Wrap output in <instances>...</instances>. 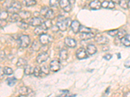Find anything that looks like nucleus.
<instances>
[{
  "label": "nucleus",
  "instance_id": "nucleus-1",
  "mask_svg": "<svg viewBox=\"0 0 130 97\" xmlns=\"http://www.w3.org/2000/svg\"><path fill=\"white\" fill-rule=\"evenodd\" d=\"M71 25V19L70 18H65L63 16H59L57 26L60 31H65L69 25Z\"/></svg>",
  "mask_w": 130,
  "mask_h": 97
},
{
  "label": "nucleus",
  "instance_id": "nucleus-2",
  "mask_svg": "<svg viewBox=\"0 0 130 97\" xmlns=\"http://www.w3.org/2000/svg\"><path fill=\"white\" fill-rule=\"evenodd\" d=\"M22 9V5L18 2H13L7 7V11L12 14L19 12Z\"/></svg>",
  "mask_w": 130,
  "mask_h": 97
},
{
  "label": "nucleus",
  "instance_id": "nucleus-3",
  "mask_svg": "<svg viewBox=\"0 0 130 97\" xmlns=\"http://www.w3.org/2000/svg\"><path fill=\"white\" fill-rule=\"evenodd\" d=\"M30 38L27 35H22L18 39V42H19L20 47L22 48H26L30 44Z\"/></svg>",
  "mask_w": 130,
  "mask_h": 97
},
{
  "label": "nucleus",
  "instance_id": "nucleus-4",
  "mask_svg": "<svg viewBox=\"0 0 130 97\" xmlns=\"http://www.w3.org/2000/svg\"><path fill=\"white\" fill-rule=\"evenodd\" d=\"M53 40V37L47 34H42L39 37V41L42 45H48L49 43H51Z\"/></svg>",
  "mask_w": 130,
  "mask_h": 97
},
{
  "label": "nucleus",
  "instance_id": "nucleus-5",
  "mask_svg": "<svg viewBox=\"0 0 130 97\" xmlns=\"http://www.w3.org/2000/svg\"><path fill=\"white\" fill-rule=\"evenodd\" d=\"M60 7L64 11L66 12H70L72 10L71 3L69 2V0H61L59 2Z\"/></svg>",
  "mask_w": 130,
  "mask_h": 97
},
{
  "label": "nucleus",
  "instance_id": "nucleus-6",
  "mask_svg": "<svg viewBox=\"0 0 130 97\" xmlns=\"http://www.w3.org/2000/svg\"><path fill=\"white\" fill-rule=\"evenodd\" d=\"M50 69L53 72H57L61 69V62L58 60H53L50 62Z\"/></svg>",
  "mask_w": 130,
  "mask_h": 97
},
{
  "label": "nucleus",
  "instance_id": "nucleus-7",
  "mask_svg": "<svg viewBox=\"0 0 130 97\" xmlns=\"http://www.w3.org/2000/svg\"><path fill=\"white\" fill-rule=\"evenodd\" d=\"M47 31V28L46 27V26L45 25V24L44 23H42V25H40V26L37 27L35 29L34 32L35 34H37V35L40 36L42 34H46V32Z\"/></svg>",
  "mask_w": 130,
  "mask_h": 97
},
{
  "label": "nucleus",
  "instance_id": "nucleus-8",
  "mask_svg": "<svg viewBox=\"0 0 130 97\" xmlns=\"http://www.w3.org/2000/svg\"><path fill=\"white\" fill-rule=\"evenodd\" d=\"M88 54L87 51L83 48H78L76 51V56L79 60H83L86 59L88 57Z\"/></svg>",
  "mask_w": 130,
  "mask_h": 97
},
{
  "label": "nucleus",
  "instance_id": "nucleus-9",
  "mask_svg": "<svg viewBox=\"0 0 130 97\" xmlns=\"http://www.w3.org/2000/svg\"><path fill=\"white\" fill-rule=\"evenodd\" d=\"M95 40L100 45H105L109 43V39L104 36L97 34L95 36Z\"/></svg>",
  "mask_w": 130,
  "mask_h": 97
},
{
  "label": "nucleus",
  "instance_id": "nucleus-10",
  "mask_svg": "<svg viewBox=\"0 0 130 97\" xmlns=\"http://www.w3.org/2000/svg\"><path fill=\"white\" fill-rule=\"evenodd\" d=\"M50 58L47 53H42L37 57V62L38 63H42L46 62Z\"/></svg>",
  "mask_w": 130,
  "mask_h": 97
},
{
  "label": "nucleus",
  "instance_id": "nucleus-11",
  "mask_svg": "<svg viewBox=\"0 0 130 97\" xmlns=\"http://www.w3.org/2000/svg\"><path fill=\"white\" fill-rule=\"evenodd\" d=\"M42 21L40 18H38V17H34L31 18L29 21V24L33 27L40 26V25H42Z\"/></svg>",
  "mask_w": 130,
  "mask_h": 97
},
{
  "label": "nucleus",
  "instance_id": "nucleus-12",
  "mask_svg": "<svg viewBox=\"0 0 130 97\" xmlns=\"http://www.w3.org/2000/svg\"><path fill=\"white\" fill-rule=\"evenodd\" d=\"M64 43L68 47H71V48H74L77 45L76 41L74 39L72 38H69V37H67V38H65Z\"/></svg>",
  "mask_w": 130,
  "mask_h": 97
},
{
  "label": "nucleus",
  "instance_id": "nucleus-13",
  "mask_svg": "<svg viewBox=\"0 0 130 97\" xmlns=\"http://www.w3.org/2000/svg\"><path fill=\"white\" fill-rule=\"evenodd\" d=\"M80 26H81V25H80L79 22L77 20L73 21L71 23V25H70L71 29L72 30V31L75 33V34H77V32H79Z\"/></svg>",
  "mask_w": 130,
  "mask_h": 97
},
{
  "label": "nucleus",
  "instance_id": "nucleus-14",
  "mask_svg": "<svg viewBox=\"0 0 130 97\" xmlns=\"http://www.w3.org/2000/svg\"><path fill=\"white\" fill-rule=\"evenodd\" d=\"M89 6L92 10H99L102 7V3L99 0H93L90 2Z\"/></svg>",
  "mask_w": 130,
  "mask_h": 97
},
{
  "label": "nucleus",
  "instance_id": "nucleus-15",
  "mask_svg": "<svg viewBox=\"0 0 130 97\" xmlns=\"http://www.w3.org/2000/svg\"><path fill=\"white\" fill-rule=\"evenodd\" d=\"M31 93H32V89L29 87H25V86L21 87L19 89V93L21 95L27 96L31 94Z\"/></svg>",
  "mask_w": 130,
  "mask_h": 97
},
{
  "label": "nucleus",
  "instance_id": "nucleus-16",
  "mask_svg": "<svg viewBox=\"0 0 130 97\" xmlns=\"http://www.w3.org/2000/svg\"><path fill=\"white\" fill-rule=\"evenodd\" d=\"M95 34L92 32H88V33H81L80 38L82 40H87L89 39L93 38L95 37Z\"/></svg>",
  "mask_w": 130,
  "mask_h": 97
},
{
  "label": "nucleus",
  "instance_id": "nucleus-17",
  "mask_svg": "<svg viewBox=\"0 0 130 97\" xmlns=\"http://www.w3.org/2000/svg\"><path fill=\"white\" fill-rule=\"evenodd\" d=\"M86 51L87 52V54H89V55H93L97 52V48L94 45L89 44L87 47V50Z\"/></svg>",
  "mask_w": 130,
  "mask_h": 97
},
{
  "label": "nucleus",
  "instance_id": "nucleus-18",
  "mask_svg": "<svg viewBox=\"0 0 130 97\" xmlns=\"http://www.w3.org/2000/svg\"><path fill=\"white\" fill-rule=\"evenodd\" d=\"M102 7L104 9H112L115 8V3L112 2H107V1H104L102 3Z\"/></svg>",
  "mask_w": 130,
  "mask_h": 97
},
{
  "label": "nucleus",
  "instance_id": "nucleus-19",
  "mask_svg": "<svg viewBox=\"0 0 130 97\" xmlns=\"http://www.w3.org/2000/svg\"><path fill=\"white\" fill-rule=\"evenodd\" d=\"M16 65L19 68H25L27 65V62L25 59L20 58L18 59Z\"/></svg>",
  "mask_w": 130,
  "mask_h": 97
},
{
  "label": "nucleus",
  "instance_id": "nucleus-20",
  "mask_svg": "<svg viewBox=\"0 0 130 97\" xmlns=\"http://www.w3.org/2000/svg\"><path fill=\"white\" fill-rule=\"evenodd\" d=\"M18 14H19L21 19H29L31 16V12H28V11H20L18 12Z\"/></svg>",
  "mask_w": 130,
  "mask_h": 97
},
{
  "label": "nucleus",
  "instance_id": "nucleus-21",
  "mask_svg": "<svg viewBox=\"0 0 130 97\" xmlns=\"http://www.w3.org/2000/svg\"><path fill=\"white\" fill-rule=\"evenodd\" d=\"M121 43L126 47H130V34H127L122 38Z\"/></svg>",
  "mask_w": 130,
  "mask_h": 97
},
{
  "label": "nucleus",
  "instance_id": "nucleus-22",
  "mask_svg": "<svg viewBox=\"0 0 130 97\" xmlns=\"http://www.w3.org/2000/svg\"><path fill=\"white\" fill-rule=\"evenodd\" d=\"M22 20L20 17L18 13H14L12 14L10 16V18H9V21L11 23H15V22H18L19 21Z\"/></svg>",
  "mask_w": 130,
  "mask_h": 97
},
{
  "label": "nucleus",
  "instance_id": "nucleus-23",
  "mask_svg": "<svg viewBox=\"0 0 130 97\" xmlns=\"http://www.w3.org/2000/svg\"><path fill=\"white\" fill-rule=\"evenodd\" d=\"M41 43H40V41H37V40H35L32 43V45H31V48L34 51H39L40 49V47H41Z\"/></svg>",
  "mask_w": 130,
  "mask_h": 97
},
{
  "label": "nucleus",
  "instance_id": "nucleus-24",
  "mask_svg": "<svg viewBox=\"0 0 130 97\" xmlns=\"http://www.w3.org/2000/svg\"><path fill=\"white\" fill-rule=\"evenodd\" d=\"M59 58L61 61L67 60L68 58V51L66 49H62L59 53Z\"/></svg>",
  "mask_w": 130,
  "mask_h": 97
},
{
  "label": "nucleus",
  "instance_id": "nucleus-25",
  "mask_svg": "<svg viewBox=\"0 0 130 97\" xmlns=\"http://www.w3.org/2000/svg\"><path fill=\"white\" fill-rule=\"evenodd\" d=\"M44 18L47 19H50V20H52L53 18H55V13L53 12V10L52 9H49L47 10V12H46V15L44 16Z\"/></svg>",
  "mask_w": 130,
  "mask_h": 97
},
{
  "label": "nucleus",
  "instance_id": "nucleus-26",
  "mask_svg": "<svg viewBox=\"0 0 130 97\" xmlns=\"http://www.w3.org/2000/svg\"><path fill=\"white\" fill-rule=\"evenodd\" d=\"M34 68L31 67V65H27L25 68H24V73L25 75H31L33 74Z\"/></svg>",
  "mask_w": 130,
  "mask_h": 97
},
{
  "label": "nucleus",
  "instance_id": "nucleus-27",
  "mask_svg": "<svg viewBox=\"0 0 130 97\" xmlns=\"http://www.w3.org/2000/svg\"><path fill=\"white\" fill-rule=\"evenodd\" d=\"M17 25H18V26L21 29L26 30V29H27L29 27V24L27 23L26 22L24 21L23 20L19 21L17 23Z\"/></svg>",
  "mask_w": 130,
  "mask_h": 97
},
{
  "label": "nucleus",
  "instance_id": "nucleus-28",
  "mask_svg": "<svg viewBox=\"0 0 130 97\" xmlns=\"http://www.w3.org/2000/svg\"><path fill=\"white\" fill-rule=\"evenodd\" d=\"M32 75H34L35 77H40L42 73V70L41 67L39 66H36L34 68V71H33V74Z\"/></svg>",
  "mask_w": 130,
  "mask_h": 97
},
{
  "label": "nucleus",
  "instance_id": "nucleus-29",
  "mask_svg": "<svg viewBox=\"0 0 130 97\" xmlns=\"http://www.w3.org/2000/svg\"><path fill=\"white\" fill-rule=\"evenodd\" d=\"M7 84L9 86H13L16 84V83L17 82V79L14 77H12V78H9L7 79L6 80Z\"/></svg>",
  "mask_w": 130,
  "mask_h": 97
},
{
  "label": "nucleus",
  "instance_id": "nucleus-30",
  "mask_svg": "<svg viewBox=\"0 0 130 97\" xmlns=\"http://www.w3.org/2000/svg\"><path fill=\"white\" fill-rule=\"evenodd\" d=\"M24 3L26 7H31L35 5L37 2L36 0H24Z\"/></svg>",
  "mask_w": 130,
  "mask_h": 97
},
{
  "label": "nucleus",
  "instance_id": "nucleus-31",
  "mask_svg": "<svg viewBox=\"0 0 130 97\" xmlns=\"http://www.w3.org/2000/svg\"><path fill=\"white\" fill-rule=\"evenodd\" d=\"M9 18V12L8 11H2L0 12V19L6 20Z\"/></svg>",
  "mask_w": 130,
  "mask_h": 97
},
{
  "label": "nucleus",
  "instance_id": "nucleus-32",
  "mask_svg": "<svg viewBox=\"0 0 130 97\" xmlns=\"http://www.w3.org/2000/svg\"><path fill=\"white\" fill-rule=\"evenodd\" d=\"M79 32H81V33H88V32H91V29L83 26V25H81Z\"/></svg>",
  "mask_w": 130,
  "mask_h": 97
},
{
  "label": "nucleus",
  "instance_id": "nucleus-33",
  "mask_svg": "<svg viewBox=\"0 0 130 97\" xmlns=\"http://www.w3.org/2000/svg\"><path fill=\"white\" fill-rule=\"evenodd\" d=\"M126 35V31L125 30H118V34H117V37L119 40H121L122 38H123Z\"/></svg>",
  "mask_w": 130,
  "mask_h": 97
},
{
  "label": "nucleus",
  "instance_id": "nucleus-34",
  "mask_svg": "<svg viewBox=\"0 0 130 97\" xmlns=\"http://www.w3.org/2000/svg\"><path fill=\"white\" fill-rule=\"evenodd\" d=\"M3 69H4L5 74L6 75L10 76V75H12V73H13V70H12L10 67H5Z\"/></svg>",
  "mask_w": 130,
  "mask_h": 97
},
{
  "label": "nucleus",
  "instance_id": "nucleus-35",
  "mask_svg": "<svg viewBox=\"0 0 130 97\" xmlns=\"http://www.w3.org/2000/svg\"><path fill=\"white\" fill-rule=\"evenodd\" d=\"M42 70V73L44 74V75H48L49 72H50V69L48 68V67L47 65H43L41 67Z\"/></svg>",
  "mask_w": 130,
  "mask_h": 97
},
{
  "label": "nucleus",
  "instance_id": "nucleus-36",
  "mask_svg": "<svg viewBox=\"0 0 130 97\" xmlns=\"http://www.w3.org/2000/svg\"><path fill=\"white\" fill-rule=\"evenodd\" d=\"M59 3V0H50V5L52 7H56Z\"/></svg>",
  "mask_w": 130,
  "mask_h": 97
},
{
  "label": "nucleus",
  "instance_id": "nucleus-37",
  "mask_svg": "<svg viewBox=\"0 0 130 97\" xmlns=\"http://www.w3.org/2000/svg\"><path fill=\"white\" fill-rule=\"evenodd\" d=\"M119 5H120V6L121 7L122 9H127V2L125 1V0H120V3H119Z\"/></svg>",
  "mask_w": 130,
  "mask_h": 97
},
{
  "label": "nucleus",
  "instance_id": "nucleus-38",
  "mask_svg": "<svg viewBox=\"0 0 130 97\" xmlns=\"http://www.w3.org/2000/svg\"><path fill=\"white\" fill-rule=\"evenodd\" d=\"M49 9H49L48 7H46V6L43 7L41 9V10H40V14L42 15V16L44 17V16L46 15V12H47V10H48Z\"/></svg>",
  "mask_w": 130,
  "mask_h": 97
},
{
  "label": "nucleus",
  "instance_id": "nucleus-39",
  "mask_svg": "<svg viewBox=\"0 0 130 97\" xmlns=\"http://www.w3.org/2000/svg\"><path fill=\"white\" fill-rule=\"evenodd\" d=\"M118 29H115L112 30V31H109L107 32V34L109 35H110L111 36H117L118 34Z\"/></svg>",
  "mask_w": 130,
  "mask_h": 97
},
{
  "label": "nucleus",
  "instance_id": "nucleus-40",
  "mask_svg": "<svg viewBox=\"0 0 130 97\" xmlns=\"http://www.w3.org/2000/svg\"><path fill=\"white\" fill-rule=\"evenodd\" d=\"M46 48H48V46H47V45L41 46V47H40V51H41L42 53H47V51L48 49Z\"/></svg>",
  "mask_w": 130,
  "mask_h": 97
},
{
  "label": "nucleus",
  "instance_id": "nucleus-41",
  "mask_svg": "<svg viewBox=\"0 0 130 97\" xmlns=\"http://www.w3.org/2000/svg\"><path fill=\"white\" fill-rule=\"evenodd\" d=\"M5 72H4V69L2 67H0V79H2L5 76Z\"/></svg>",
  "mask_w": 130,
  "mask_h": 97
},
{
  "label": "nucleus",
  "instance_id": "nucleus-42",
  "mask_svg": "<svg viewBox=\"0 0 130 97\" xmlns=\"http://www.w3.org/2000/svg\"><path fill=\"white\" fill-rule=\"evenodd\" d=\"M6 25H7L6 21L0 19V29L2 28V27H4Z\"/></svg>",
  "mask_w": 130,
  "mask_h": 97
},
{
  "label": "nucleus",
  "instance_id": "nucleus-43",
  "mask_svg": "<svg viewBox=\"0 0 130 97\" xmlns=\"http://www.w3.org/2000/svg\"><path fill=\"white\" fill-rule=\"evenodd\" d=\"M111 58H112V55L111 54H107L104 56V58L106 60H109L110 59H111Z\"/></svg>",
  "mask_w": 130,
  "mask_h": 97
},
{
  "label": "nucleus",
  "instance_id": "nucleus-44",
  "mask_svg": "<svg viewBox=\"0 0 130 97\" xmlns=\"http://www.w3.org/2000/svg\"><path fill=\"white\" fill-rule=\"evenodd\" d=\"M111 2L114 3H117V4H119L120 0H111Z\"/></svg>",
  "mask_w": 130,
  "mask_h": 97
},
{
  "label": "nucleus",
  "instance_id": "nucleus-45",
  "mask_svg": "<svg viewBox=\"0 0 130 97\" xmlns=\"http://www.w3.org/2000/svg\"><path fill=\"white\" fill-rule=\"evenodd\" d=\"M124 97H130V91H128L124 94Z\"/></svg>",
  "mask_w": 130,
  "mask_h": 97
},
{
  "label": "nucleus",
  "instance_id": "nucleus-46",
  "mask_svg": "<svg viewBox=\"0 0 130 97\" xmlns=\"http://www.w3.org/2000/svg\"><path fill=\"white\" fill-rule=\"evenodd\" d=\"M127 7L130 9V0H127Z\"/></svg>",
  "mask_w": 130,
  "mask_h": 97
},
{
  "label": "nucleus",
  "instance_id": "nucleus-47",
  "mask_svg": "<svg viewBox=\"0 0 130 97\" xmlns=\"http://www.w3.org/2000/svg\"><path fill=\"white\" fill-rule=\"evenodd\" d=\"M75 0H69V2H70V3H74V2H75Z\"/></svg>",
  "mask_w": 130,
  "mask_h": 97
},
{
  "label": "nucleus",
  "instance_id": "nucleus-48",
  "mask_svg": "<svg viewBox=\"0 0 130 97\" xmlns=\"http://www.w3.org/2000/svg\"><path fill=\"white\" fill-rule=\"evenodd\" d=\"M16 97H27V96H25V95H20V96H16Z\"/></svg>",
  "mask_w": 130,
  "mask_h": 97
},
{
  "label": "nucleus",
  "instance_id": "nucleus-49",
  "mask_svg": "<svg viewBox=\"0 0 130 97\" xmlns=\"http://www.w3.org/2000/svg\"><path fill=\"white\" fill-rule=\"evenodd\" d=\"M117 55H118V58H120V53H118V54H117Z\"/></svg>",
  "mask_w": 130,
  "mask_h": 97
}]
</instances>
